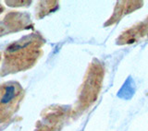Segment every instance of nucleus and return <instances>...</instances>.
<instances>
[{"instance_id":"obj_2","label":"nucleus","mask_w":148,"mask_h":131,"mask_svg":"<svg viewBox=\"0 0 148 131\" xmlns=\"http://www.w3.org/2000/svg\"><path fill=\"white\" fill-rule=\"evenodd\" d=\"M148 33V18L147 20L140 23V25L133 26V28L130 29L129 31H125L122 33L121 36H119L118 40V44H130L134 43L139 37H142Z\"/></svg>"},{"instance_id":"obj_1","label":"nucleus","mask_w":148,"mask_h":131,"mask_svg":"<svg viewBox=\"0 0 148 131\" xmlns=\"http://www.w3.org/2000/svg\"><path fill=\"white\" fill-rule=\"evenodd\" d=\"M21 95V87L15 83L6 84L0 89V115L5 116L9 115L16 102Z\"/></svg>"}]
</instances>
